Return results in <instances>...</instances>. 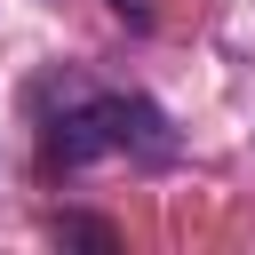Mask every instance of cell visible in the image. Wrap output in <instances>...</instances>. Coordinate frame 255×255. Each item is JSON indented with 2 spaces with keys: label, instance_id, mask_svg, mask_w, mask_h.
<instances>
[{
  "label": "cell",
  "instance_id": "3",
  "mask_svg": "<svg viewBox=\"0 0 255 255\" xmlns=\"http://www.w3.org/2000/svg\"><path fill=\"white\" fill-rule=\"evenodd\" d=\"M112 16H120V24H135V32H143V24H151V0H112Z\"/></svg>",
  "mask_w": 255,
  "mask_h": 255
},
{
  "label": "cell",
  "instance_id": "1",
  "mask_svg": "<svg viewBox=\"0 0 255 255\" xmlns=\"http://www.w3.org/2000/svg\"><path fill=\"white\" fill-rule=\"evenodd\" d=\"M40 104V159L48 167H96V159H175V128L151 96L104 88L88 72H56L32 88Z\"/></svg>",
  "mask_w": 255,
  "mask_h": 255
},
{
  "label": "cell",
  "instance_id": "2",
  "mask_svg": "<svg viewBox=\"0 0 255 255\" xmlns=\"http://www.w3.org/2000/svg\"><path fill=\"white\" fill-rule=\"evenodd\" d=\"M56 239L64 247H120V231L96 223V215H56Z\"/></svg>",
  "mask_w": 255,
  "mask_h": 255
}]
</instances>
